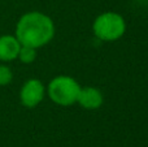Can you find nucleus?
Masks as SVG:
<instances>
[{"label": "nucleus", "mask_w": 148, "mask_h": 147, "mask_svg": "<svg viewBox=\"0 0 148 147\" xmlns=\"http://www.w3.org/2000/svg\"><path fill=\"white\" fill-rule=\"evenodd\" d=\"M55 35V23L51 17L42 12H29L21 16L16 25V38L21 46L33 48L48 44Z\"/></svg>", "instance_id": "1"}, {"label": "nucleus", "mask_w": 148, "mask_h": 147, "mask_svg": "<svg viewBox=\"0 0 148 147\" xmlns=\"http://www.w3.org/2000/svg\"><path fill=\"white\" fill-rule=\"evenodd\" d=\"M92 31L100 41L114 42L123 36L126 31V22L120 13L104 12L95 18Z\"/></svg>", "instance_id": "2"}, {"label": "nucleus", "mask_w": 148, "mask_h": 147, "mask_svg": "<svg viewBox=\"0 0 148 147\" xmlns=\"http://www.w3.org/2000/svg\"><path fill=\"white\" fill-rule=\"evenodd\" d=\"M79 90H81V85L73 77L57 76L48 83L47 94L49 99L57 106L68 107L77 103Z\"/></svg>", "instance_id": "3"}, {"label": "nucleus", "mask_w": 148, "mask_h": 147, "mask_svg": "<svg viewBox=\"0 0 148 147\" xmlns=\"http://www.w3.org/2000/svg\"><path fill=\"white\" fill-rule=\"evenodd\" d=\"M46 95V87L43 82L36 78L27 80L20 91V100L26 108H35L40 104Z\"/></svg>", "instance_id": "4"}, {"label": "nucleus", "mask_w": 148, "mask_h": 147, "mask_svg": "<svg viewBox=\"0 0 148 147\" xmlns=\"http://www.w3.org/2000/svg\"><path fill=\"white\" fill-rule=\"evenodd\" d=\"M103 94L99 89L92 87V86H87V87H81L77 98V103L84 109L88 111H94L103 106Z\"/></svg>", "instance_id": "5"}, {"label": "nucleus", "mask_w": 148, "mask_h": 147, "mask_svg": "<svg viewBox=\"0 0 148 147\" xmlns=\"http://www.w3.org/2000/svg\"><path fill=\"white\" fill-rule=\"evenodd\" d=\"M21 43L14 35L0 36V60L1 61H12L18 56Z\"/></svg>", "instance_id": "6"}, {"label": "nucleus", "mask_w": 148, "mask_h": 147, "mask_svg": "<svg viewBox=\"0 0 148 147\" xmlns=\"http://www.w3.org/2000/svg\"><path fill=\"white\" fill-rule=\"evenodd\" d=\"M17 59L23 64H31L36 59V48L29 46H21Z\"/></svg>", "instance_id": "7"}, {"label": "nucleus", "mask_w": 148, "mask_h": 147, "mask_svg": "<svg viewBox=\"0 0 148 147\" xmlns=\"http://www.w3.org/2000/svg\"><path fill=\"white\" fill-rule=\"evenodd\" d=\"M13 73L7 65H0V86H7L12 82Z\"/></svg>", "instance_id": "8"}]
</instances>
